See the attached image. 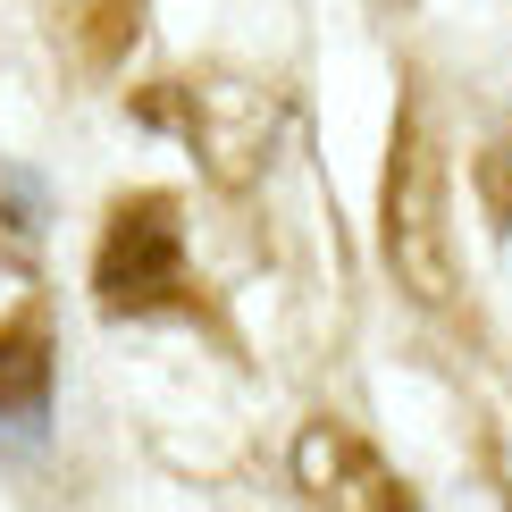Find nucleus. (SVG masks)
Masks as SVG:
<instances>
[{
	"instance_id": "1",
	"label": "nucleus",
	"mask_w": 512,
	"mask_h": 512,
	"mask_svg": "<svg viewBox=\"0 0 512 512\" xmlns=\"http://www.w3.org/2000/svg\"><path fill=\"white\" fill-rule=\"evenodd\" d=\"M378 252H387L395 286L412 303H454L462 286V252H454V185H445V152L420 118V101L395 118V152H387V194H378Z\"/></svg>"
},
{
	"instance_id": "2",
	"label": "nucleus",
	"mask_w": 512,
	"mask_h": 512,
	"mask_svg": "<svg viewBox=\"0 0 512 512\" xmlns=\"http://www.w3.org/2000/svg\"><path fill=\"white\" fill-rule=\"evenodd\" d=\"M143 118L177 126V135L194 143L202 177L227 185V194H244V185L261 177L269 143H277V93H269L261 76H227V68L152 84V93H143Z\"/></svg>"
},
{
	"instance_id": "3",
	"label": "nucleus",
	"mask_w": 512,
	"mask_h": 512,
	"mask_svg": "<svg viewBox=\"0 0 512 512\" xmlns=\"http://www.w3.org/2000/svg\"><path fill=\"white\" fill-rule=\"evenodd\" d=\"M93 294H101L110 319H160V311L194 303V261H185L177 194L110 202V227H101V252H93Z\"/></svg>"
},
{
	"instance_id": "4",
	"label": "nucleus",
	"mask_w": 512,
	"mask_h": 512,
	"mask_svg": "<svg viewBox=\"0 0 512 512\" xmlns=\"http://www.w3.org/2000/svg\"><path fill=\"white\" fill-rule=\"evenodd\" d=\"M294 487H303V504H328V512H412L420 504L395 479V462L328 412L303 420V437H294Z\"/></svg>"
},
{
	"instance_id": "5",
	"label": "nucleus",
	"mask_w": 512,
	"mask_h": 512,
	"mask_svg": "<svg viewBox=\"0 0 512 512\" xmlns=\"http://www.w3.org/2000/svg\"><path fill=\"white\" fill-rule=\"evenodd\" d=\"M143 17H152V0H42L51 51L76 76H118L126 51L143 42Z\"/></svg>"
},
{
	"instance_id": "6",
	"label": "nucleus",
	"mask_w": 512,
	"mask_h": 512,
	"mask_svg": "<svg viewBox=\"0 0 512 512\" xmlns=\"http://www.w3.org/2000/svg\"><path fill=\"white\" fill-rule=\"evenodd\" d=\"M51 403V336H42L34 311L0 319V412L9 420H34Z\"/></svg>"
}]
</instances>
